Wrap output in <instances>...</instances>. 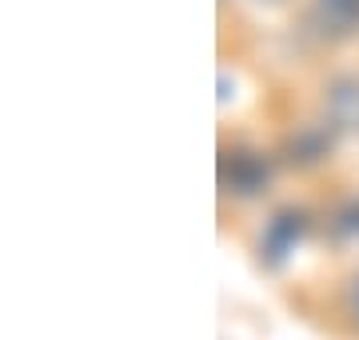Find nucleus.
<instances>
[{
	"mask_svg": "<svg viewBox=\"0 0 359 340\" xmlns=\"http://www.w3.org/2000/svg\"><path fill=\"white\" fill-rule=\"evenodd\" d=\"M219 188L231 197H259L271 181V160L256 148H224L219 152Z\"/></svg>",
	"mask_w": 359,
	"mask_h": 340,
	"instance_id": "obj_1",
	"label": "nucleus"
},
{
	"mask_svg": "<svg viewBox=\"0 0 359 340\" xmlns=\"http://www.w3.org/2000/svg\"><path fill=\"white\" fill-rule=\"evenodd\" d=\"M308 236V212L304 209H276L271 221L259 233V261L268 268H280L295 252V244Z\"/></svg>",
	"mask_w": 359,
	"mask_h": 340,
	"instance_id": "obj_2",
	"label": "nucleus"
},
{
	"mask_svg": "<svg viewBox=\"0 0 359 340\" xmlns=\"http://www.w3.org/2000/svg\"><path fill=\"white\" fill-rule=\"evenodd\" d=\"M308 25L323 40H347L359 32V0H311Z\"/></svg>",
	"mask_w": 359,
	"mask_h": 340,
	"instance_id": "obj_3",
	"label": "nucleus"
},
{
	"mask_svg": "<svg viewBox=\"0 0 359 340\" xmlns=\"http://www.w3.org/2000/svg\"><path fill=\"white\" fill-rule=\"evenodd\" d=\"M323 117L335 132L359 129V77H335L323 96Z\"/></svg>",
	"mask_w": 359,
	"mask_h": 340,
	"instance_id": "obj_4",
	"label": "nucleus"
},
{
	"mask_svg": "<svg viewBox=\"0 0 359 340\" xmlns=\"http://www.w3.org/2000/svg\"><path fill=\"white\" fill-rule=\"evenodd\" d=\"M335 144V129L323 120V124H304V129L287 136V160L295 164H320Z\"/></svg>",
	"mask_w": 359,
	"mask_h": 340,
	"instance_id": "obj_5",
	"label": "nucleus"
},
{
	"mask_svg": "<svg viewBox=\"0 0 359 340\" xmlns=\"http://www.w3.org/2000/svg\"><path fill=\"white\" fill-rule=\"evenodd\" d=\"M332 236H335V240H359V197L335 209V216H332Z\"/></svg>",
	"mask_w": 359,
	"mask_h": 340,
	"instance_id": "obj_6",
	"label": "nucleus"
},
{
	"mask_svg": "<svg viewBox=\"0 0 359 340\" xmlns=\"http://www.w3.org/2000/svg\"><path fill=\"white\" fill-rule=\"evenodd\" d=\"M344 313L351 316V325L359 328V273L344 285Z\"/></svg>",
	"mask_w": 359,
	"mask_h": 340,
	"instance_id": "obj_7",
	"label": "nucleus"
},
{
	"mask_svg": "<svg viewBox=\"0 0 359 340\" xmlns=\"http://www.w3.org/2000/svg\"><path fill=\"white\" fill-rule=\"evenodd\" d=\"M259 4H283V0H259Z\"/></svg>",
	"mask_w": 359,
	"mask_h": 340,
	"instance_id": "obj_8",
	"label": "nucleus"
}]
</instances>
